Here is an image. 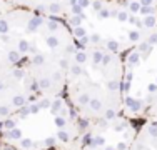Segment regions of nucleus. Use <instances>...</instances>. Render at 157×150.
Wrapping results in <instances>:
<instances>
[{
	"instance_id": "obj_1",
	"label": "nucleus",
	"mask_w": 157,
	"mask_h": 150,
	"mask_svg": "<svg viewBox=\"0 0 157 150\" xmlns=\"http://www.w3.org/2000/svg\"><path fill=\"white\" fill-rule=\"evenodd\" d=\"M125 65L102 45H78L67 73V102L80 122H114L124 110Z\"/></svg>"
},
{
	"instance_id": "obj_2",
	"label": "nucleus",
	"mask_w": 157,
	"mask_h": 150,
	"mask_svg": "<svg viewBox=\"0 0 157 150\" xmlns=\"http://www.w3.org/2000/svg\"><path fill=\"white\" fill-rule=\"evenodd\" d=\"M77 47L72 28L62 18L15 7L0 13V70L22 67L39 54H74Z\"/></svg>"
},
{
	"instance_id": "obj_3",
	"label": "nucleus",
	"mask_w": 157,
	"mask_h": 150,
	"mask_svg": "<svg viewBox=\"0 0 157 150\" xmlns=\"http://www.w3.org/2000/svg\"><path fill=\"white\" fill-rule=\"evenodd\" d=\"M72 55L74 54H39L24 65L39 97L54 99L63 95Z\"/></svg>"
},
{
	"instance_id": "obj_4",
	"label": "nucleus",
	"mask_w": 157,
	"mask_h": 150,
	"mask_svg": "<svg viewBox=\"0 0 157 150\" xmlns=\"http://www.w3.org/2000/svg\"><path fill=\"white\" fill-rule=\"evenodd\" d=\"M39 97L24 65L0 70V125L7 123Z\"/></svg>"
},
{
	"instance_id": "obj_5",
	"label": "nucleus",
	"mask_w": 157,
	"mask_h": 150,
	"mask_svg": "<svg viewBox=\"0 0 157 150\" xmlns=\"http://www.w3.org/2000/svg\"><path fill=\"white\" fill-rule=\"evenodd\" d=\"M15 9H24L29 12L52 18H65L75 12L77 0H7Z\"/></svg>"
},
{
	"instance_id": "obj_6",
	"label": "nucleus",
	"mask_w": 157,
	"mask_h": 150,
	"mask_svg": "<svg viewBox=\"0 0 157 150\" xmlns=\"http://www.w3.org/2000/svg\"><path fill=\"white\" fill-rule=\"evenodd\" d=\"M124 150H157V122L145 120L134 132L129 145Z\"/></svg>"
},
{
	"instance_id": "obj_7",
	"label": "nucleus",
	"mask_w": 157,
	"mask_h": 150,
	"mask_svg": "<svg viewBox=\"0 0 157 150\" xmlns=\"http://www.w3.org/2000/svg\"><path fill=\"white\" fill-rule=\"evenodd\" d=\"M145 117L149 120H155L157 122V90L145 102Z\"/></svg>"
},
{
	"instance_id": "obj_8",
	"label": "nucleus",
	"mask_w": 157,
	"mask_h": 150,
	"mask_svg": "<svg viewBox=\"0 0 157 150\" xmlns=\"http://www.w3.org/2000/svg\"><path fill=\"white\" fill-rule=\"evenodd\" d=\"M9 9H12V5H10L7 0H0V13H3V12H7Z\"/></svg>"
},
{
	"instance_id": "obj_9",
	"label": "nucleus",
	"mask_w": 157,
	"mask_h": 150,
	"mask_svg": "<svg viewBox=\"0 0 157 150\" xmlns=\"http://www.w3.org/2000/svg\"><path fill=\"white\" fill-rule=\"evenodd\" d=\"M67 150H74V148L70 147V148H67ZM75 150H84V148H80V147H78V148H75Z\"/></svg>"
}]
</instances>
